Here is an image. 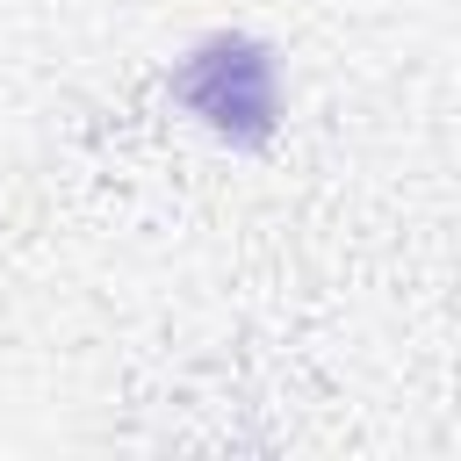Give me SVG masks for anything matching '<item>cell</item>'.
<instances>
[{
    "instance_id": "6da1fadb",
    "label": "cell",
    "mask_w": 461,
    "mask_h": 461,
    "mask_svg": "<svg viewBox=\"0 0 461 461\" xmlns=\"http://www.w3.org/2000/svg\"><path fill=\"white\" fill-rule=\"evenodd\" d=\"M173 101L187 115H202L216 137L252 151L274 137V50L252 36H209L173 72Z\"/></svg>"
}]
</instances>
